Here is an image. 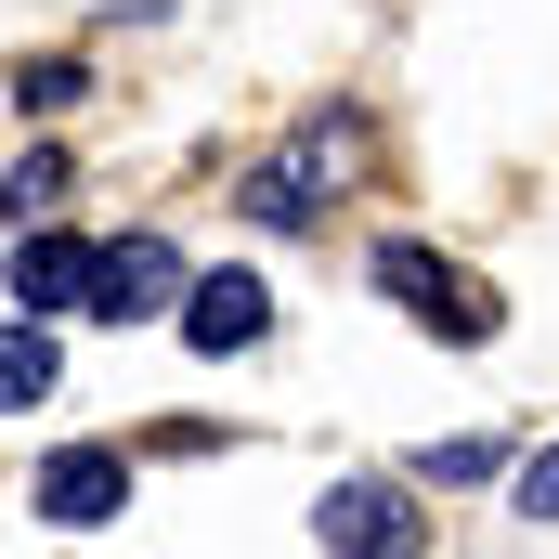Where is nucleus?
<instances>
[{"mask_svg": "<svg viewBox=\"0 0 559 559\" xmlns=\"http://www.w3.org/2000/svg\"><path fill=\"white\" fill-rule=\"evenodd\" d=\"M365 143H378L365 118H312V131L248 182V222H274V235H286V222H312L325 195H352V182H365Z\"/></svg>", "mask_w": 559, "mask_h": 559, "instance_id": "nucleus-1", "label": "nucleus"}, {"mask_svg": "<svg viewBox=\"0 0 559 559\" xmlns=\"http://www.w3.org/2000/svg\"><path fill=\"white\" fill-rule=\"evenodd\" d=\"M312 534H325V559H417L429 508H417V481H325Z\"/></svg>", "mask_w": 559, "mask_h": 559, "instance_id": "nucleus-2", "label": "nucleus"}, {"mask_svg": "<svg viewBox=\"0 0 559 559\" xmlns=\"http://www.w3.org/2000/svg\"><path fill=\"white\" fill-rule=\"evenodd\" d=\"M105 325H156V312H182V248L169 235H118V248H92V286H79Z\"/></svg>", "mask_w": 559, "mask_h": 559, "instance_id": "nucleus-3", "label": "nucleus"}, {"mask_svg": "<svg viewBox=\"0 0 559 559\" xmlns=\"http://www.w3.org/2000/svg\"><path fill=\"white\" fill-rule=\"evenodd\" d=\"M118 508H131V455H118V442H66V455L39 468V521L92 534V521H118Z\"/></svg>", "mask_w": 559, "mask_h": 559, "instance_id": "nucleus-4", "label": "nucleus"}, {"mask_svg": "<svg viewBox=\"0 0 559 559\" xmlns=\"http://www.w3.org/2000/svg\"><path fill=\"white\" fill-rule=\"evenodd\" d=\"M378 286H391L404 312H429V325H455V338H495V299H481V286H442V261H429L417 235L378 248Z\"/></svg>", "mask_w": 559, "mask_h": 559, "instance_id": "nucleus-5", "label": "nucleus"}, {"mask_svg": "<svg viewBox=\"0 0 559 559\" xmlns=\"http://www.w3.org/2000/svg\"><path fill=\"white\" fill-rule=\"evenodd\" d=\"M274 325V286L261 274H182V338L195 352H248Z\"/></svg>", "mask_w": 559, "mask_h": 559, "instance_id": "nucleus-6", "label": "nucleus"}, {"mask_svg": "<svg viewBox=\"0 0 559 559\" xmlns=\"http://www.w3.org/2000/svg\"><path fill=\"white\" fill-rule=\"evenodd\" d=\"M79 286H92V248H66V235H13V312H26V325L79 312Z\"/></svg>", "mask_w": 559, "mask_h": 559, "instance_id": "nucleus-7", "label": "nucleus"}, {"mask_svg": "<svg viewBox=\"0 0 559 559\" xmlns=\"http://www.w3.org/2000/svg\"><path fill=\"white\" fill-rule=\"evenodd\" d=\"M52 378H66V352H52V325H26V312H13V325H0V417H26V404H39Z\"/></svg>", "mask_w": 559, "mask_h": 559, "instance_id": "nucleus-8", "label": "nucleus"}, {"mask_svg": "<svg viewBox=\"0 0 559 559\" xmlns=\"http://www.w3.org/2000/svg\"><path fill=\"white\" fill-rule=\"evenodd\" d=\"M66 182H79V156H52V143H26V169H0V209H13V235H26V222H39V209L66 195Z\"/></svg>", "mask_w": 559, "mask_h": 559, "instance_id": "nucleus-9", "label": "nucleus"}, {"mask_svg": "<svg viewBox=\"0 0 559 559\" xmlns=\"http://www.w3.org/2000/svg\"><path fill=\"white\" fill-rule=\"evenodd\" d=\"M481 468H508V442H481V429H468V442H429L404 481H481Z\"/></svg>", "mask_w": 559, "mask_h": 559, "instance_id": "nucleus-10", "label": "nucleus"}, {"mask_svg": "<svg viewBox=\"0 0 559 559\" xmlns=\"http://www.w3.org/2000/svg\"><path fill=\"white\" fill-rule=\"evenodd\" d=\"M79 79H92L79 52H39V66H13V105H79Z\"/></svg>", "mask_w": 559, "mask_h": 559, "instance_id": "nucleus-11", "label": "nucleus"}, {"mask_svg": "<svg viewBox=\"0 0 559 559\" xmlns=\"http://www.w3.org/2000/svg\"><path fill=\"white\" fill-rule=\"evenodd\" d=\"M521 508H534V521H559V442L534 455V468H521Z\"/></svg>", "mask_w": 559, "mask_h": 559, "instance_id": "nucleus-12", "label": "nucleus"}]
</instances>
